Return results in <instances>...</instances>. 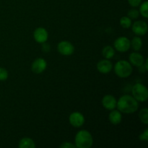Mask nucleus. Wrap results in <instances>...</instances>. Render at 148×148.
<instances>
[{
  "instance_id": "20",
  "label": "nucleus",
  "mask_w": 148,
  "mask_h": 148,
  "mask_svg": "<svg viewBox=\"0 0 148 148\" xmlns=\"http://www.w3.org/2000/svg\"><path fill=\"white\" fill-rule=\"evenodd\" d=\"M140 13L142 14L143 17L145 18L148 17V1H145L144 2L141 3V5L140 7Z\"/></svg>"
},
{
  "instance_id": "25",
  "label": "nucleus",
  "mask_w": 148,
  "mask_h": 148,
  "mask_svg": "<svg viewBox=\"0 0 148 148\" xmlns=\"http://www.w3.org/2000/svg\"><path fill=\"white\" fill-rule=\"evenodd\" d=\"M59 147H62V148H75L76 147V146L71 143H67V142H65V143H64L63 144L61 145Z\"/></svg>"
},
{
  "instance_id": "21",
  "label": "nucleus",
  "mask_w": 148,
  "mask_h": 148,
  "mask_svg": "<svg viewBox=\"0 0 148 148\" xmlns=\"http://www.w3.org/2000/svg\"><path fill=\"white\" fill-rule=\"evenodd\" d=\"M140 15V12L136 9H132L128 12V17L130 19H137Z\"/></svg>"
},
{
  "instance_id": "12",
  "label": "nucleus",
  "mask_w": 148,
  "mask_h": 148,
  "mask_svg": "<svg viewBox=\"0 0 148 148\" xmlns=\"http://www.w3.org/2000/svg\"><path fill=\"white\" fill-rule=\"evenodd\" d=\"M116 100L113 95H106L102 99V105L104 108L109 111H112L116 107Z\"/></svg>"
},
{
  "instance_id": "24",
  "label": "nucleus",
  "mask_w": 148,
  "mask_h": 148,
  "mask_svg": "<svg viewBox=\"0 0 148 148\" xmlns=\"http://www.w3.org/2000/svg\"><path fill=\"white\" fill-rule=\"evenodd\" d=\"M128 2L132 7H137L140 5V4L142 3V0H128Z\"/></svg>"
},
{
  "instance_id": "11",
  "label": "nucleus",
  "mask_w": 148,
  "mask_h": 148,
  "mask_svg": "<svg viewBox=\"0 0 148 148\" xmlns=\"http://www.w3.org/2000/svg\"><path fill=\"white\" fill-rule=\"evenodd\" d=\"M97 69L98 72L102 74H108L112 70L113 64L108 59H103L98 62L97 64Z\"/></svg>"
},
{
  "instance_id": "2",
  "label": "nucleus",
  "mask_w": 148,
  "mask_h": 148,
  "mask_svg": "<svg viewBox=\"0 0 148 148\" xmlns=\"http://www.w3.org/2000/svg\"><path fill=\"white\" fill-rule=\"evenodd\" d=\"M75 146L78 148H90L93 144V139L87 130H80L75 136Z\"/></svg>"
},
{
  "instance_id": "16",
  "label": "nucleus",
  "mask_w": 148,
  "mask_h": 148,
  "mask_svg": "<svg viewBox=\"0 0 148 148\" xmlns=\"http://www.w3.org/2000/svg\"><path fill=\"white\" fill-rule=\"evenodd\" d=\"M115 54V49L111 46H106L103 49L102 55L105 59H110L114 57Z\"/></svg>"
},
{
  "instance_id": "4",
  "label": "nucleus",
  "mask_w": 148,
  "mask_h": 148,
  "mask_svg": "<svg viewBox=\"0 0 148 148\" xmlns=\"http://www.w3.org/2000/svg\"><path fill=\"white\" fill-rule=\"evenodd\" d=\"M132 95L137 101L145 102L148 98L147 88L141 83H137L133 86L132 90Z\"/></svg>"
},
{
  "instance_id": "1",
  "label": "nucleus",
  "mask_w": 148,
  "mask_h": 148,
  "mask_svg": "<svg viewBox=\"0 0 148 148\" xmlns=\"http://www.w3.org/2000/svg\"><path fill=\"white\" fill-rule=\"evenodd\" d=\"M116 107L120 112L124 114H133L138 109V101L133 96L124 95L119 99L116 103Z\"/></svg>"
},
{
  "instance_id": "7",
  "label": "nucleus",
  "mask_w": 148,
  "mask_h": 148,
  "mask_svg": "<svg viewBox=\"0 0 148 148\" xmlns=\"http://www.w3.org/2000/svg\"><path fill=\"white\" fill-rule=\"evenodd\" d=\"M69 121L71 125L76 128L81 127L85 123V117L80 112L75 111L72 113L69 117Z\"/></svg>"
},
{
  "instance_id": "22",
  "label": "nucleus",
  "mask_w": 148,
  "mask_h": 148,
  "mask_svg": "<svg viewBox=\"0 0 148 148\" xmlns=\"http://www.w3.org/2000/svg\"><path fill=\"white\" fill-rule=\"evenodd\" d=\"M8 78V72L6 69L0 67V81H5Z\"/></svg>"
},
{
  "instance_id": "3",
  "label": "nucleus",
  "mask_w": 148,
  "mask_h": 148,
  "mask_svg": "<svg viewBox=\"0 0 148 148\" xmlns=\"http://www.w3.org/2000/svg\"><path fill=\"white\" fill-rule=\"evenodd\" d=\"M132 66L131 64L125 60H120L114 66L116 75L121 78L128 77L132 73Z\"/></svg>"
},
{
  "instance_id": "19",
  "label": "nucleus",
  "mask_w": 148,
  "mask_h": 148,
  "mask_svg": "<svg viewBox=\"0 0 148 148\" xmlns=\"http://www.w3.org/2000/svg\"><path fill=\"white\" fill-rule=\"evenodd\" d=\"M139 117L140 119L143 124H148V109L147 108H143L139 113Z\"/></svg>"
},
{
  "instance_id": "18",
  "label": "nucleus",
  "mask_w": 148,
  "mask_h": 148,
  "mask_svg": "<svg viewBox=\"0 0 148 148\" xmlns=\"http://www.w3.org/2000/svg\"><path fill=\"white\" fill-rule=\"evenodd\" d=\"M120 25L123 28H130L132 26V19H130L128 16H124L120 19Z\"/></svg>"
},
{
  "instance_id": "17",
  "label": "nucleus",
  "mask_w": 148,
  "mask_h": 148,
  "mask_svg": "<svg viewBox=\"0 0 148 148\" xmlns=\"http://www.w3.org/2000/svg\"><path fill=\"white\" fill-rule=\"evenodd\" d=\"M131 46L135 51H140L141 49L142 46H143V40L139 36H135L132 40Z\"/></svg>"
},
{
  "instance_id": "5",
  "label": "nucleus",
  "mask_w": 148,
  "mask_h": 148,
  "mask_svg": "<svg viewBox=\"0 0 148 148\" xmlns=\"http://www.w3.org/2000/svg\"><path fill=\"white\" fill-rule=\"evenodd\" d=\"M114 49L119 52H126L131 47V41L127 37L121 36L116 38L114 43Z\"/></svg>"
},
{
  "instance_id": "10",
  "label": "nucleus",
  "mask_w": 148,
  "mask_h": 148,
  "mask_svg": "<svg viewBox=\"0 0 148 148\" xmlns=\"http://www.w3.org/2000/svg\"><path fill=\"white\" fill-rule=\"evenodd\" d=\"M33 38L35 40L39 43H44L47 41L49 33L43 27H38L33 33Z\"/></svg>"
},
{
  "instance_id": "15",
  "label": "nucleus",
  "mask_w": 148,
  "mask_h": 148,
  "mask_svg": "<svg viewBox=\"0 0 148 148\" xmlns=\"http://www.w3.org/2000/svg\"><path fill=\"white\" fill-rule=\"evenodd\" d=\"M18 147L20 148H35L36 144L32 139L29 137H24L20 140Z\"/></svg>"
},
{
  "instance_id": "14",
  "label": "nucleus",
  "mask_w": 148,
  "mask_h": 148,
  "mask_svg": "<svg viewBox=\"0 0 148 148\" xmlns=\"http://www.w3.org/2000/svg\"><path fill=\"white\" fill-rule=\"evenodd\" d=\"M108 119H109V121L111 124L116 125V124L121 123V119H122V116H121V112L119 111H116V110L114 109L109 114Z\"/></svg>"
},
{
  "instance_id": "13",
  "label": "nucleus",
  "mask_w": 148,
  "mask_h": 148,
  "mask_svg": "<svg viewBox=\"0 0 148 148\" xmlns=\"http://www.w3.org/2000/svg\"><path fill=\"white\" fill-rule=\"evenodd\" d=\"M130 63L136 66H140L145 63V59L141 53L138 52H133L130 53V57H129Z\"/></svg>"
},
{
  "instance_id": "23",
  "label": "nucleus",
  "mask_w": 148,
  "mask_h": 148,
  "mask_svg": "<svg viewBox=\"0 0 148 148\" xmlns=\"http://www.w3.org/2000/svg\"><path fill=\"white\" fill-rule=\"evenodd\" d=\"M139 139L141 141H147L148 140V129H146L144 131V132L142 133L140 136H139Z\"/></svg>"
},
{
  "instance_id": "8",
  "label": "nucleus",
  "mask_w": 148,
  "mask_h": 148,
  "mask_svg": "<svg viewBox=\"0 0 148 148\" xmlns=\"http://www.w3.org/2000/svg\"><path fill=\"white\" fill-rule=\"evenodd\" d=\"M132 29L133 33L137 36H145L147 32L148 26L145 21L138 20V21L134 22V24L132 25Z\"/></svg>"
},
{
  "instance_id": "9",
  "label": "nucleus",
  "mask_w": 148,
  "mask_h": 148,
  "mask_svg": "<svg viewBox=\"0 0 148 148\" xmlns=\"http://www.w3.org/2000/svg\"><path fill=\"white\" fill-rule=\"evenodd\" d=\"M47 67V62L43 58H38L33 62L31 69L34 73L40 74L44 72Z\"/></svg>"
},
{
  "instance_id": "6",
  "label": "nucleus",
  "mask_w": 148,
  "mask_h": 148,
  "mask_svg": "<svg viewBox=\"0 0 148 148\" xmlns=\"http://www.w3.org/2000/svg\"><path fill=\"white\" fill-rule=\"evenodd\" d=\"M58 51L64 56H70L75 51V47L72 43L66 40L59 42L57 46Z\"/></svg>"
}]
</instances>
